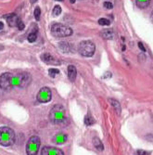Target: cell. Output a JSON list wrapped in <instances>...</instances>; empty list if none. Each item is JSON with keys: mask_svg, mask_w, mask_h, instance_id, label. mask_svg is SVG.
<instances>
[{"mask_svg": "<svg viewBox=\"0 0 153 155\" xmlns=\"http://www.w3.org/2000/svg\"><path fill=\"white\" fill-rule=\"evenodd\" d=\"M49 119L55 124H60V125L64 124L66 121L64 107L60 104L54 105L49 112Z\"/></svg>", "mask_w": 153, "mask_h": 155, "instance_id": "cell-1", "label": "cell"}, {"mask_svg": "<svg viewBox=\"0 0 153 155\" xmlns=\"http://www.w3.org/2000/svg\"><path fill=\"white\" fill-rule=\"evenodd\" d=\"M32 81V76L28 73H21L19 74H12L10 78V86L11 87H20L24 88L28 87Z\"/></svg>", "mask_w": 153, "mask_h": 155, "instance_id": "cell-2", "label": "cell"}, {"mask_svg": "<svg viewBox=\"0 0 153 155\" xmlns=\"http://www.w3.org/2000/svg\"><path fill=\"white\" fill-rule=\"evenodd\" d=\"M15 142V133L8 126L0 127V145L5 147L12 146Z\"/></svg>", "mask_w": 153, "mask_h": 155, "instance_id": "cell-3", "label": "cell"}, {"mask_svg": "<svg viewBox=\"0 0 153 155\" xmlns=\"http://www.w3.org/2000/svg\"><path fill=\"white\" fill-rule=\"evenodd\" d=\"M51 33L57 38L67 37L72 34V30L62 23H54L51 26Z\"/></svg>", "mask_w": 153, "mask_h": 155, "instance_id": "cell-4", "label": "cell"}, {"mask_svg": "<svg viewBox=\"0 0 153 155\" xmlns=\"http://www.w3.org/2000/svg\"><path fill=\"white\" fill-rule=\"evenodd\" d=\"M96 46L90 40H84L79 44L78 51L84 57H92L95 53Z\"/></svg>", "mask_w": 153, "mask_h": 155, "instance_id": "cell-5", "label": "cell"}, {"mask_svg": "<svg viewBox=\"0 0 153 155\" xmlns=\"http://www.w3.org/2000/svg\"><path fill=\"white\" fill-rule=\"evenodd\" d=\"M41 145L40 138L36 136H33L30 137L26 144V153L27 155H36L39 151Z\"/></svg>", "mask_w": 153, "mask_h": 155, "instance_id": "cell-6", "label": "cell"}, {"mask_svg": "<svg viewBox=\"0 0 153 155\" xmlns=\"http://www.w3.org/2000/svg\"><path fill=\"white\" fill-rule=\"evenodd\" d=\"M51 97H52V93H51V90L48 87H45L39 90L37 96H36V98H37V101L41 102V103H47L49 102L51 100Z\"/></svg>", "mask_w": 153, "mask_h": 155, "instance_id": "cell-7", "label": "cell"}, {"mask_svg": "<svg viewBox=\"0 0 153 155\" xmlns=\"http://www.w3.org/2000/svg\"><path fill=\"white\" fill-rule=\"evenodd\" d=\"M12 73H2L0 76V87L4 90H9L11 88L10 86V78Z\"/></svg>", "mask_w": 153, "mask_h": 155, "instance_id": "cell-8", "label": "cell"}, {"mask_svg": "<svg viewBox=\"0 0 153 155\" xmlns=\"http://www.w3.org/2000/svg\"><path fill=\"white\" fill-rule=\"evenodd\" d=\"M41 155H64V152L54 147H44L41 151Z\"/></svg>", "mask_w": 153, "mask_h": 155, "instance_id": "cell-9", "label": "cell"}, {"mask_svg": "<svg viewBox=\"0 0 153 155\" xmlns=\"http://www.w3.org/2000/svg\"><path fill=\"white\" fill-rule=\"evenodd\" d=\"M41 60L47 64H53V65H60V62L57 59H55L53 56L49 53H44L41 55Z\"/></svg>", "mask_w": 153, "mask_h": 155, "instance_id": "cell-10", "label": "cell"}, {"mask_svg": "<svg viewBox=\"0 0 153 155\" xmlns=\"http://www.w3.org/2000/svg\"><path fill=\"white\" fill-rule=\"evenodd\" d=\"M68 140V136L64 133L56 134L53 137V142L56 144H63Z\"/></svg>", "mask_w": 153, "mask_h": 155, "instance_id": "cell-11", "label": "cell"}, {"mask_svg": "<svg viewBox=\"0 0 153 155\" xmlns=\"http://www.w3.org/2000/svg\"><path fill=\"white\" fill-rule=\"evenodd\" d=\"M59 47L61 49L63 52H66V53H69L71 51H74V47L73 45L70 44L69 42H65V41H61V42L59 43Z\"/></svg>", "mask_w": 153, "mask_h": 155, "instance_id": "cell-12", "label": "cell"}, {"mask_svg": "<svg viewBox=\"0 0 153 155\" xmlns=\"http://www.w3.org/2000/svg\"><path fill=\"white\" fill-rule=\"evenodd\" d=\"M6 19H7V22H8V24L9 25L10 27H15L18 25L19 23V18L17 17L16 14H9V15L6 16Z\"/></svg>", "mask_w": 153, "mask_h": 155, "instance_id": "cell-13", "label": "cell"}, {"mask_svg": "<svg viewBox=\"0 0 153 155\" xmlns=\"http://www.w3.org/2000/svg\"><path fill=\"white\" fill-rule=\"evenodd\" d=\"M77 76V70H76L75 66L73 65H69L68 67V77H69L70 81L74 82Z\"/></svg>", "mask_w": 153, "mask_h": 155, "instance_id": "cell-14", "label": "cell"}, {"mask_svg": "<svg viewBox=\"0 0 153 155\" xmlns=\"http://www.w3.org/2000/svg\"><path fill=\"white\" fill-rule=\"evenodd\" d=\"M100 36L104 38V39L111 40V39H113V37H114V33H113L112 29H104L101 31Z\"/></svg>", "mask_w": 153, "mask_h": 155, "instance_id": "cell-15", "label": "cell"}, {"mask_svg": "<svg viewBox=\"0 0 153 155\" xmlns=\"http://www.w3.org/2000/svg\"><path fill=\"white\" fill-rule=\"evenodd\" d=\"M109 102L111 103V106L113 107V109L116 111V112L120 115L122 109H121V105H120V103H119V101L116 100H114V98H109Z\"/></svg>", "mask_w": 153, "mask_h": 155, "instance_id": "cell-16", "label": "cell"}, {"mask_svg": "<svg viewBox=\"0 0 153 155\" xmlns=\"http://www.w3.org/2000/svg\"><path fill=\"white\" fill-rule=\"evenodd\" d=\"M84 124L85 125H87V126H91L92 124H95V119L93 118V116L91 115V113L90 112H88L85 115V117H84Z\"/></svg>", "mask_w": 153, "mask_h": 155, "instance_id": "cell-17", "label": "cell"}, {"mask_svg": "<svg viewBox=\"0 0 153 155\" xmlns=\"http://www.w3.org/2000/svg\"><path fill=\"white\" fill-rule=\"evenodd\" d=\"M93 144L95 146V148L98 151H103L104 150V146L102 144L101 140L98 138V137H94L93 138Z\"/></svg>", "mask_w": 153, "mask_h": 155, "instance_id": "cell-18", "label": "cell"}, {"mask_svg": "<svg viewBox=\"0 0 153 155\" xmlns=\"http://www.w3.org/2000/svg\"><path fill=\"white\" fill-rule=\"evenodd\" d=\"M135 3L139 9H146L150 3V0H135Z\"/></svg>", "mask_w": 153, "mask_h": 155, "instance_id": "cell-19", "label": "cell"}, {"mask_svg": "<svg viewBox=\"0 0 153 155\" xmlns=\"http://www.w3.org/2000/svg\"><path fill=\"white\" fill-rule=\"evenodd\" d=\"M36 38H37V33H36V32L35 33L33 32V33H29V36H27V39H28V41H29L30 43H33L36 40Z\"/></svg>", "mask_w": 153, "mask_h": 155, "instance_id": "cell-20", "label": "cell"}, {"mask_svg": "<svg viewBox=\"0 0 153 155\" xmlns=\"http://www.w3.org/2000/svg\"><path fill=\"white\" fill-rule=\"evenodd\" d=\"M48 73H49V75H50L51 77L54 78V77H56V76H57V74H59V73H60V71H59L58 69L50 68L48 70Z\"/></svg>", "mask_w": 153, "mask_h": 155, "instance_id": "cell-21", "label": "cell"}, {"mask_svg": "<svg viewBox=\"0 0 153 155\" xmlns=\"http://www.w3.org/2000/svg\"><path fill=\"white\" fill-rule=\"evenodd\" d=\"M33 15H34V18H35L36 20H40V16H41V9L39 7H36L34 9V11H33Z\"/></svg>", "mask_w": 153, "mask_h": 155, "instance_id": "cell-22", "label": "cell"}, {"mask_svg": "<svg viewBox=\"0 0 153 155\" xmlns=\"http://www.w3.org/2000/svg\"><path fill=\"white\" fill-rule=\"evenodd\" d=\"M98 24L103 25V26H108V25L111 24V22H110L108 19L101 18V19H99V20H98Z\"/></svg>", "mask_w": 153, "mask_h": 155, "instance_id": "cell-23", "label": "cell"}, {"mask_svg": "<svg viewBox=\"0 0 153 155\" xmlns=\"http://www.w3.org/2000/svg\"><path fill=\"white\" fill-rule=\"evenodd\" d=\"M60 13H61V8H60V6L57 5V6H55L54 9H53V15L54 16H59Z\"/></svg>", "mask_w": 153, "mask_h": 155, "instance_id": "cell-24", "label": "cell"}, {"mask_svg": "<svg viewBox=\"0 0 153 155\" xmlns=\"http://www.w3.org/2000/svg\"><path fill=\"white\" fill-rule=\"evenodd\" d=\"M103 6H104V8H105V9H111L113 8L112 4H111V2H109V1H106V2H104Z\"/></svg>", "mask_w": 153, "mask_h": 155, "instance_id": "cell-25", "label": "cell"}, {"mask_svg": "<svg viewBox=\"0 0 153 155\" xmlns=\"http://www.w3.org/2000/svg\"><path fill=\"white\" fill-rule=\"evenodd\" d=\"M136 153H137V155H149L150 154L149 151H143V150H138V151H136Z\"/></svg>", "mask_w": 153, "mask_h": 155, "instance_id": "cell-26", "label": "cell"}, {"mask_svg": "<svg viewBox=\"0 0 153 155\" xmlns=\"http://www.w3.org/2000/svg\"><path fill=\"white\" fill-rule=\"evenodd\" d=\"M17 27H18L20 30H23L24 29V24H23V22H22L21 20H19V23H18V25H17Z\"/></svg>", "mask_w": 153, "mask_h": 155, "instance_id": "cell-27", "label": "cell"}, {"mask_svg": "<svg viewBox=\"0 0 153 155\" xmlns=\"http://www.w3.org/2000/svg\"><path fill=\"white\" fill-rule=\"evenodd\" d=\"M138 47L141 49V51H143V52H146V47L143 46V44L141 42H138Z\"/></svg>", "mask_w": 153, "mask_h": 155, "instance_id": "cell-28", "label": "cell"}, {"mask_svg": "<svg viewBox=\"0 0 153 155\" xmlns=\"http://www.w3.org/2000/svg\"><path fill=\"white\" fill-rule=\"evenodd\" d=\"M106 73V74L103 76V78H110V77H111V73Z\"/></svg>", "mask_w": 153, "mask_h": 155, "instance_id": "cell-29", "label": "cell"}, {"mask_svg": "<svg viewBox=\"0 0 153 155\" xmlns=\"http://www.w3.org/2000/svg\"><path fill=\"white\" fill-rule=\"evenodd\" d=\"M4 28V23L2 22H0V30H2Z\"/></svg>", "mask_w": 153, "mask_h": 155, "instance_id": "cell-30", "label": "cell"}, {"mask_svg": "<svg viewBox=\"0 0 153 155\" xmlns=\"http://www.w3.org/2000/svg\"><path fill=\"white\" fill-rule=\"evenodd\" d=\"M70 2H71V4H73V3H75V0H70Z\"/></svg>", "mask_w": 153, "mask_h": 155, "instance_id": "cell-31", "label": "cell"}, {"mask_svg": "<svg viewBox=\"0 0 153 155\" xmlns=\"http://www.w3.org/2000/svg\"><path fill=\"white\" fill-rule=\"evenodd\" d=\"M3 48H4V47H3L2 45H0V50H2Z\"/></svg>", "mask_w": 153, "mask_h": 155, "instance_id": "cell-32", "label": "cell"}, {"mask_svg": "<svg viewBox=\"0 0 153 155\" xmlns=\"http://www.w3.org/2000/svg\"><path fill=\"white\" fill-rule=\"evenodd\" d=\"M35 1H37V0H31V3H33V2H35Z\"/></svg>", "mask_w": 153, "mask_h": 155, "instance_id": "cell-33", "label": "cell"}, {"mask_svg": "<svg viewBox=\"0 0 153 155\" xmlns=\"http://www.w3.org/2000/svg\"><path fill=\"white\" fill-rule=\"evenodd\" d=\"M151 20H152V22H153V11H152V15H151Z\"/></svg>", "mask_w": 153, "mask_h": 155, "instance_id": "cell-34", "label": "cell"}, {"mask_svg": "<svg viewBox=\"0 0 153 155\" xmlns=\"http://www.w3.org/2000/svg\"><path fill=\"white\" fill-rule=\"evenodd\" d=\"M58 1H62V0H58Z\"/></svg>", "mask_w": 153, "mask_h": 155, "instance_id": "cell-35", "label": "cell"}]
</instances>
